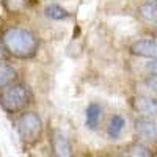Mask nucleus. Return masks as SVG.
Returning a JSON list of instances; mask_svg holds the SVG:
<instances>
[{
  "mask_svg": "<svg viewBox=\"0 0 157 157\" xmlns=\"http://www.w3.org/2000/svg\"><path fill=\"white\" fill-rule=\"evenodd\" d=\"M148 2H149V3H151V5L155 8V10H157V0H148Z\"/></svg>",
  "mask_w": 157,
  "mask_h": 157,
  "instance_id": "nucleus-17",
  "label": "nucleus"
},
{
  "mask_svg": "<svg viewBox=\"0 0 157 157\" xmlns=\"http://www.w3.org/2000/svg\"><path fill=\"white\" fill-rule=\"evenodd\" d=\"M8 54H10V52H8V49L5 47V44H0V58H5Z\"/></svg>",
  "mask_w": 157,
  "mask_h": 157,
  "instance_id": "nucleus-16",
  "label": "nucleus"
},
{
  "mask_svg": "<svg viewBox=\"0 0 157 157\" xmlns=\"http://www.w3.org/2000/svg\"><path fill=\"white\" fill-rule=\"evenodd\" d=\"M3 44L11 55L17 58H30L36 54V36L25 29H10L3 35Z\"/></svg>",
  "mask_w": 157,
  "mask_h": 157,
  "instance_id": "nucleus-1",
  "label": "nucleus"
},
{
  "mask_svg": "<svg viewBox=\"0 0 157 157\" xmlns=\"http://www.w3.org/2000/svg\"><path fill=\"white\" fill-rule=\"evenodd\" d=\"M134 109L145 115V116H157V99L154 98H146V96H138L132 102Z\"/></svg>",
  "mask_w": 157,
  "mask_h": 157,
  "instance_id": "nucleus-6",
  "label": "nucleus"
},
{
  "mask_svg": "<svg viewBox=\"0 0 157 157\" xmlns=\"http://www.w3.org/2000/svg\"><path fill=\"white\" fill-rule=\"evenodd\" d=\"M17 77L16 69L10 66L8 63H0V88H5L10 83H13Z\"/></svg>",
  "mask_w": 157,
  "mask_h": 157,
  "instance_id": "nucleus-9",
  "label": "nucleus"
},
{
  "mask_svg": "<svg viewBox=\"0 0 157 157\" xmlns=\"http://www.w3.org/2000/svg\"><path fill=\"white\" fill-rule=\"evenodd\" d=\"M0 102L6 112H21L25 109L30 102V91L27 86H24L21 83L16 85H8L5 86L2 96H0Z\"/></svg>",
  "mask_w": 157,
  "mask_h": 157,
  "instance_id": "nucleus-2",
  "label": "nucleus"
},
{
  "mask_svg": "<svg viewBox=\"0 0 157 157\" xmlns=\"http://www.w3.org/2000/svg\"><path fill=\"white\" fill-rule=\"evenodd\" d=\"M146 71L151 74H157V58H152V61L146 64Z\"/></svg>",
  "mask_w": 157,
  "mask_h": 157,
  "instance_id": "nucleus-15",
  "label": "nucleus"
},
{
  "mask_svg": "<svg viewBox=\"0 0 157 157\" xmlns=\"http://www.w3.org/2000/svg\"><path fill=\"white\" fill-rule=\"evenodd\" d=\"M130 52L137 57L143 58H157V41L152 39H138L132 46H130Z\"/></svg>",
  "mask_w": 157,
  "mask_h": 157,
  "instance_id": "nucleus-5",
  "label": "nucleus"
},
{
  "mask_svg": "<svg viewBox=\"0 0 157 157\" xmlns=\"http://www.w3.org/2000/svg\"><path fill=\"white\" fill-rule=\"evenodd\" d=\"M145 85L149 90H152V91H155V93H157V74H152L151 77H148L146 80H145Z\"/></svg>",
  "mask_w": 157,
  "mask_h": 157,
  "instance_id": "nucleus-14",
  "label": "nucleus"
},
{
  "mask_svg": "<svg viewBox=\"0 0 157 157\" xmlns=\"http://www.w3.org/2000/svg\"><path fill=\"white\" fill-rule=\"evenodd\" d=\"M140 13H141V16L145 17V19H149V21L157 19V10H155L149 2H146L145 5L140 8Z\"/></svg>",
  "mask_w": 157,
  "mask_h": 157,
  "instance_id": "nucleus-13",
  "label": "nucleus"
},
{
  "mask_svg": "<svg viewBox=\"0 0 157 157\" xmlns=\"http://www.w3.org/2000/svg\"><path fill=\"white\" fill-rule=\"evenodd\" d=\"M127 155H135V157H151L152 152L149 151V148H146L145 145H132L127 149Z\"/></svg>",
  "mask_w": 157,
  "mask_h": 157,
  "instance_id": "nucleus-12",
  "label": "nucleus"
},
{
  "mask_svg": "<svg viewBox=\"0 0 157 157\" xmlns=\"http://www.w3.org/2000/svg\"><path fill=\"white\" fill-rule=\"evenodd\" d=\"M44 14L52 21H64L69 17V13L60 5H47L44 10Z\"/></svg>",
  "mask_w": 157,
  "mask_h": 157,
  "instance_id": "nucleus-11",
  "label": "nucleus"
},
{
  "mask_svg": "<svg viewBox=\"0 0 157 157\" xmlns=\"http://www.w3.org/2000/svg\"><path fill=\"white\" fill-rule=\"evenodd\" d=\"M135 132L145 140L157 141V121L151 120L149 116H143L135 120Z\"/></svg>",
  "mask_w": 157,
  "mask_h": 157,
  "instance_id": "nucleus-4",
  "label": "nucleus"
},
{
  "mask_svg": "<svg viewBox=\"0 0 157 157\" xmlns=\"http://www.w3.org/2000/svg\"><path fill=\"white\" fill-rule=\"evenodd\" d=\"M52 149H54L55 155H60V157H69L72 154V146L69 140L61 132H55L54 138H52Z\"/></svg>",
  "mask_w": 157,
  "mask_h": 157,
  "instance_id": "nucleus-7",
  "label": "nucleus"
},
{
  "mask_svg": "<svg viewBox=\"0 0 157 157\" xmlns=\"http://www.w3.org/2000/svg\"><path fill=\"white\" fill-rule=\"evenodd\" d=\"M17 127H19L21 137H22L25 141L33 143V141H36L39 137H41V132H43V121H41V118H39L38 113H35V112H27V113H24V115L19 118Z\"/></svg>",
  "mask_w": 157,
  "mask_h": 157,
  "instance_id": "nucleus-3",
  "label": "nucleus"
},
{
  "mask_svg": "<svg viewBox=\"0 0 157 157\" xmlns=\"http://www.w3.org/2000/svg\"><path fill=\"white\" fill-rule=\"evenodd\" d=\"M124 124H126V121H124L123 116H120V115L112 116V120H110V123H109V127H107L109 137H110V138H118V137L121 135V132H123Z\"/></svg>",
  "mask_w": 157,
  "mask_h": 157,
  "instance_id": "nucleus-10",
  "label": "nucleus"
},
{
  "mask_svg": "<svg viewBox=\"0 0 157 157\" xmlns=\"http://www.w3.org/2000/svg\"><path fill=\"white\" fill-rule=\"evenodd\" d=\"M99 121H101V107H99V104L93 102L85 110V124L88 129L94 130V129H98Z\"/></svg>",
  "mask_w": 157,
  "mask_h": 157,
  "instance_id": "nucleus-8",
  "label": "nucleus"
}]
</instances>
